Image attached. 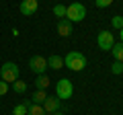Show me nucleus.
Masks as SVG:
<instances>
[{
    "label": "nucleus",
    "mask_w": 123,
    "mask_h": 115,
    "mask_svg": "<svg viewBox=\"0 0 123 115\" xmlns=\"http://www.w3.org/2000/svg\"><path fill=\"white\" fill-rule=\"evenodd\" d=\"M64 66L70 68L72 72H80V70H84V66H86V58H84L82 51H70L66 58H64Z\"/></svg>",
    "instance_id": "1"
},
{
    "label": "nucleus",
    "mask_w": 123,
    "mask_h": 115,
    "mask_svg": "<svg viewBox=\"0 0 123 115\" xmlns=\"http://www.w3.org/2000/svg\"><path fill=\"white\" fill-rule=\"evenodd\" d=\"M86 17V8L82 2H72L70 6H66V19L70 23H80Z\"/></svg>",
    "instance_id": "2"
},
{
    "label": "nucleus",
    "mask_w": 123,
    "mask_h": 115,
    "mask_svg": "<svg viewBox=\"0 0 123 115\" xmlns=\"http://www.w3.org/2000/svg\"><path fill=\"white\" fill-rule=\"evenodd\" d=\"M0 76H2L4 82H14L21 76V70H18V66L14 62H4L2 68H0Z\"/></svg>",
    "instance_id": "3"
},
{
    "label": "nucleus",
    "mask_w": 123,
    "mask_h": 115,
    "mask_svg": "<svg viewBox=\"0 0 123 115\" xmlns=\"http://www.w3.org/2000/svg\"><path fill=\"white\" fill-rule=\"evenodd\" d=\"M74 95V86L68 78H62L55 82V97L57 99H70Z\"/></svg>",
    "instance_id": "4"
},
{
    "label": "nucleus",
    "mask_w": 123,
    "mask_h": 115,
    "mask_svg": "<svg viewBox=\"0 0 123 115\" xmlns=\"http://www.w3.org/2000/svg\"><path fill=\"white\" fill-rule=\"evenodd\" d=\"M29 68L33 74H45V70H47V60H45L43 56H33L29 60Z\"/></svg>",
    "instance_id": "5"
},
{
    "label": "nucleus",
    "mask_w": 123,
    "mask_h": 115,
    "mask_svg": "<svg viewBox=\"0 0 123 115\" xmlns=\"http://www.w3.org/2000/svg\"><path fill=\"white\" fill-rule=\"evenodd\" d=\"M97 43H98V47H101L103 51H111V47H113V43H115L113 33L107 31V29H103V31L98 33V37H97Z\"/></svg>",
    "instance_id": "6"
},
{
    "label": "nucleus",
    "mask_w": 123,
    "mask_h": 115,
    "mask_svg": "<svg viewBox=\"0 0 123 115\" xmlns=\"http://www.w3.org/2000/svg\"><path fill=\"white\" fill-rule=\"evenodd\" d=\"M39 8V2L37 0H23L21 2V14L23 17H33Z\"/></svg>",
    "instance_id": "7"
},
{
    "label": "nucleus",
    "mask_w": 123,
    "mask_h": 115,
    "mask_svg": "<svg viewBox=\"0 0 123 115\" xmlns=\"http://www.w3.org/2000/svg\"><path fill=\"white\" fill-rule=\"evenodd\" d=\"M43 109H45V113L60 111V99H57V97H47V99L43 101Z\"/></svg>",
    "instance_id": "8"
},
{
    "label": "nucleus",
    "mask_w": 123,
    "mask_h": 115,
    "mask_svg": "<svg viewBox=\"0 0 123 115\" xmlns=\"http://www.w3.org/2000/svg\"><path fill=\"white\" fill-rule=\"evenodd\" d=\"M57 33H60L62 37H70V33H72V23L68 21V19H60V21H57Z\"/></svg>",
    "instance_id": "9"
},
{
    "label": "nucleus",
    "mask_w": 123,
    "mask_h": 115,
    "mask_svg": "<svg viewBox=\"0 0 123 115\" xmlns=\"http://www.w3.org/2000/svg\"><path fill=\"white\" fill-rule=\"evenodd\" d=\"M47 68H53V70H60V68H64V58H60V56H49L47 58Z\"/></svg>",
    "instance_id": "10"
},
{
    "label": "nucleus",
    "mask_w": 123,
    "mask_h": 115,
    "mask_svg": "<svg viewBox=\"0 0 123 115\" xmlns=\"http://www.w3.org/2000/svg\"><path fill=\"white\" fill-rule=\"evenodd\" d=\"M111 53H113L115 62H121V64H123V43H113Z\"/></svg>",
    "instance_id": "11"
},
{
    "label": "nucleus",
    "mask_w": 123,
    "mask_h": 115,
    "mask_svg": "<svg viewBox=\"0 0 123 115\" xmlns=\"http://www.w3.org/2000/svg\"><path fill=\"white\" fill-rule=\"evenodd\" d=\"M49 84H51V80H49V78H47L45 74H39V76H37V82H35V86H37V89L45 90V89L49 86Z\"/></svg>",
    "instance_id": "12"
},
{
    "label": "nucleus",
    "mask_w": 123,
    "mask_h": 115,
    "mask_svg": "<svg viewBox=\"0 0 123 115\" xmlns=\"http://www.w3.org/2000/svg\"><path fill=\"white\" fill-rule=\"evenodd\" d=\"M33 103H37V105H43V101L47 99V95H45V90H41V89H35V93H33Z\"/></svg>",
    "instance_id": "13"
},
{
    "label": "nucleus",
    "mask_w": 123,
    "mask_h": 115,
    "mask_svg": "<svg viewBox=\"0 0 123 115\" xmlns=\"http://www.w3.org/2000/svg\"><path fill=\"white\" fill-rule=\"evenodd\" d=\"M27 115H47L43 109V105H37V103H31L29 105V113Z\"/></svg>",
    "instance_id": "14"
},
{
    "label": "nucleus",
    "mask_w": 123,
    "mask_h": 115,
    "mask_svg": "<svg viewBox=\"0 0 123 115\" xmlns=\"http://www.w3.org/2000/svg\"><path fill=\"white\" fill-rule=\"evenodd\" d=\"M29 105L31 103H21V105H17L12 109V115H27L29 113Z\"/></svg>",
    "instance_id": "15"
},
{
    "label": "nucleus",
    "mask_w": 123,
    "mask_h": 115,
    "mask_svg": "<svg viewBox=\"0 0 123 115\" xmlns=\"http://www.w3.org/2000/svg\"><path fill=\"white\" fill-rule=\"evenodd\" d=\"M12 89H14V93L23 95V93L27 90V82H23V80L18 78V80H14V82H12Z\"/></svg>",
    "instance_id": "16"
},
{
    "label": "nucleus",
    "mask_w": 123,
    "mask_h": 115,
    "mask_svg": "<svg viewBox=\"0 0 123 115\" xmlns=\"http://www.w3.org/2000/svg\"><path fill=\"white\" fill-rule=\"evenodd\" d=\"M53 14H55L57 19H66V6L64 4H55L53 6Z\"/></svg>",
    "instance_id": "17"
},
{
    "label": "nucleus",
    "mask_w": 123,
    "mask_h": 115,
    "mask_svg": "<svg viewBox=\"0 0 123 115\" xmlns=\"http://www.w3.org/2000/svg\"><path fill=\"white\" fill-rule=\"evenodd\" d=\"M111 25H113L115 29H121V27H123V17H119V14H117V17H113Z\"/></svg>",
    "instance_id": "18"
},
{
    "label": "nucleus",
    "mask_w": 123,
    "mask_h": 115,
    "mask_svg": "<svg viewBox=\"0 0 123 115\" xmlns=\"http://www.w3.org/2000/svg\"><path fill=\"white\" fill-rule=\"evenodd\" d=\"M111 72H113V74H121V72H123V64L121 62H115L113 66H111Z\"/></svg>",
    "instance_id": "19"
},
{
    "label": "nucleus",
    "mask_w": 123,
    "mask_h": 115,
    "mask_svg": "<svg viewBox=\"0 0 123 115\" xmlns=\"http://www.w3.org/2000/svg\"><path fill=\"white\" fill-rule=\"evenodd\" d=\"M94 4H97L98 8H107V6L113 4V0H94Z\"/></svg>",
    "instance_id": "20"
},
{
    "label": "nucleus",
    "mask_w": 123,
    "mask_h": 115,
    "mask_svg": "<svg viewBox=\"0 0 123 115\" xmlns=\"http://www.w3.org/2000/svg\"><path fill=\"white\" fill-rule=\"evenodd\" d=\"M6 93H8V82H4V80H0V97H4Z\"/></svg>",
    "instance_id": "21"
},
{
    "label": "nucleus",
    "mask_w": 123,
    "mask_h": 115,
    "mask_svg": "<svg viewBox=\"0 0 123 115\" xmlns=\"http://www.w3.org/2000/svg\"><path fill=\"white\" fill-rule=\"evenodd\" d=\"M119 39H121V43H123V27L119 29Z\"/></svg>",
    "instance_id": "22"
},
{
    "label": "nucleus",
    "mask_w": 123,
    "mask_h": 115,
    "mask_svg": "<svg viewBox=\"0 0 123 115\" xmlns=\"http://www.w3.org/2000/svg\"><path fill=\"white\" fill-rule=\"evenodd\" d=\"M47 115H64L62 111H53V113H47Z\"/></svg>",
    "instance_id": "23"
}]
</instances>
